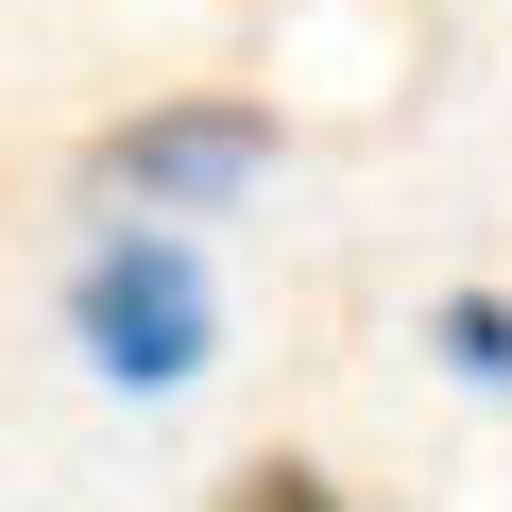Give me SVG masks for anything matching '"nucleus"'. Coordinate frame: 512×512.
Segmentation results:
<instances>
[{
	"label": "nucleus",
	"instance_id": "nucleus-2",
	"mask_svg": "<svg viewBox=\"0 0 512 512\" xmlns=\"http://www.w3.org/2000/svg\"><path fill=\"white\" fill-rule=\"evenodd\" d=\"M256 171H274V103H239V86H171V103H137L103 154H86V188H103V222L137 205V222H205V205H256Z\"/></svg>",
	"mask_w": 512,
	"mask_h": 512
},
{
	"label": "nucleus",
	"instance_id": "nucleus-3",
	"mask_svg": "<svg viewBox=\"0 0 512 512\" xmlns=\"http://www.w3.org/2000/svg\"><path fill=\"white\" fill-rule=\"evenodd\" d=\"M427 342H444V376L512 393V291H444V308H427Z\"/></svg>",
	"mask_w": 512,
	"mask_h": 512
},
{
	"label": "nucleus",
	"instance_id": "nucleus-4",
	"mask_svg": "<svg viewBox=\"0 0 512 512\" xmlns=\"http://www.w3.org/2000/svg\"><path fill=\"white\" fill-rule=\"evenodd\" d=\"M222 512H342V478H325V461H239Z\"/></svg>",
	"mask_w": 512,
	"mask_h": 512
},
{
	"label": "nucleus",
	"instance_id": "nucleus-1",
	"mask_svg": "<svg viewBox=\"0 0 512 512\" xmlns=\"http://www.w3.org/2000/svg\"><path fill=\"white\" fill-rule=\"evenodd\" d=\"M69 342H86L120 393H188V376L222 359V274H205V239H171V222H103L86 274H69Z\"/></svg>",
	"mask_w": 512,
	"mask_h": 512
}]
</instances>
